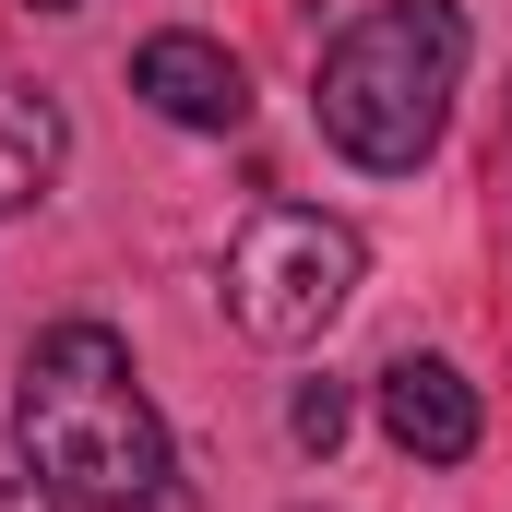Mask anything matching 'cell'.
<instances>
[{"label":"cell","instance_id":"cell-1","mask_svg":"<svg viewBox=\"0 0 512 512\" xmlns=\"http://www.w3.org/2000/svg\"><path fill=\"white\" fill-rule=\"evenodd\" d=\"M12 465L60 512H143L167 489V429L108 322H48L12 370Z\"/></svg>","mask_w":512,"mask_h":512},{"label":"cell","instance_id":"cell-2","mask_svg":"<svg viewBox=\"0 0 512 512\" xmlns=\"http://www.w3.org/2000/svg\"><path fill=\"white\" fill-rule=\"evenodd\" d=\"M453 96H465V12L453 0H370L322 48V72H310L322 143L346 167H382V179H405V167L441 155Z\"/></svg>","mask_w":512,"mask_h":512},{"label":"cell","instance_id":"cell-3","mask_svg":"<svg viewBox=\"0 0 512 512\" xmlns=\"http://www.w3.org/2000/svg\"><path fill=\"white\" fill-rule=\"evenodd\" d=\"M358 227L346 215H310V203H262L251 227L227 239V322L251 334V346H310V334H334V310L358 298Z\"/></svg>","mask_w":512,"mask_h":512},{"label":"cell","instance_id":"cell-4","mask_svg":"<svg viewBox=\"0 0 512 512\" xmlns=\"http://www.w3.org/2000/svg\"><path fill=\"white\" fill-rule=\"evenodd\" d=\"M131 96H143L155 120H179V131H239L251 120V72H239L215 36H191V24H167V36L131 48Z\"/></svg>","mask_w":512,"mask_h":512},{"label":"cell","instance_id":"cell-5","mask_svg":"<svg viewBox=\"0 0 512 512\" xmlns=\"http://www.w3.org/2000/svg\"><path fill=\"white\" fill-rule=\"evenodd\" d=\"M382 429H393L405 465H465L489 417H477V382L453 358H393L382 370Z\"/></svg>","mask_w":512,"mask_h":512},{"label":"cell","instance_id":"cell-6","mask_svg":"<svg viewBox=\"0 0 512 512\" xmlns=\"http://www.w3.org/2000/svg\"><path fill=\"white\" fill-rule=\"evenodd\" d=\"M60 155H72L60 96H36L24 72H0V215H36L60 191Z\"/></svg>","mask_w":512,"mask_h":512},{"label":"cell","instance_id":"cell-7","mask_svg":"<svg viewBox=\"0 0 512 512\" xmlns=\"http://www.w3.org/2000/svg\"><path fill=\"white\" fill-rule=\"evenodd\" d=\"M286 429H298V453H334V441H346V382H310L286 405Z\"/></svg>","mask_w":512,"mask_h":512},{"label":"cell","instance_id":"cell-8","mask_svg":"<svg viewBox=\"0 0 512 512\" xmlns=\"http://www.w3.org/2000/svg\"><path fill=\"white\" fill-rule=\"evenodd\" d=\"M0 512H36V501H24V489H12V477H0Z\"/></svg>","mask_w":512,"mask_h":512},{"label":"cell","instance_id":"cell-9","mask_svg":"<svg viewBox=\"0 0 512 512\" xmlns=\"http://www.w3.org/2000/svg\"><path fill=\"white\" fill-rule=\"evenodd\" d=\"M24 12H84V0H24Z\"/></svg>","mask_w":512,"mask_h":512},{"label":"cell","instance_id":"cell-10","mask_svg":"<svg viewBox=\"0 0 512 512\" xmlns=\"http://www.w3.org/2000/svg\"><path fill=\"white\" fill-rule=\"evenodd\" d=\"M501 191H512V155H501Z\"/></svg>","mask_w":512,"mask_h":512}]
</instances>
